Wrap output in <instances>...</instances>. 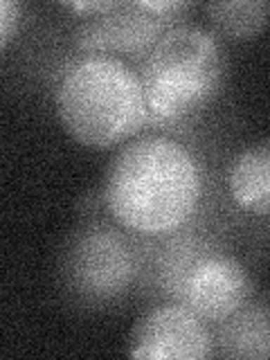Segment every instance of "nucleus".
<instances>
[{
  "mask_svg": "<svg viewBox=\"0 0 270 360\" xmlns=\"http://www.w3.org/2000/svg\"><path fill=\"white\" fill-rule=\"evenodd\" d=\"M200 191V169L187 146L162 135H146L112 158L104 200L122 228L155 236L185 225Z\"/></svg>",
  "mask_w": 270,
  "mask_h": 360,
  "instance_id": "nucleus-1",
  "label": "nucleus"
},
{
  "mask_svg": "<svg viewBox=\"0 0 270 360\" xmlns=\"http://www.w3.org/2000/svg\"><path fill=\"white\" fill-rule=\"evenodd\" d=\"M56 110L72 138L90 149H112L151 122L140 72L117 56L88 54L65 70Z\"/></svg>",
  "mask_w": 270,
  "mask_h": 360,
  "instance_id": "nucleus-2",
  "label": "nucleus"
},
{
  "mask_svg": "<svg viewBox=\"0 0 270 360\" xmlns=\"http://www.w3.org/2000/svg\"><path fill=\"white\" fill-rule=\"evenodd\" d=\"M140 79L151 120H185L219 95L225 56L212 32L176 25L146 54Z\"/></svg>",
  "mask_w": 270,
  "mask_h": 360,
  "instance_id": "nucleus-3",
  "label": "nucleus"
},
{
  "mask_svg": "<svg viewBox=\"0 0 270 360\" xmlns=\"http://www.w3.org/2000/svg\"><path fill=\"white\" fill-rule=\"evenodd\" d=\"M214 352L205 320L189 307L165 304L133 326L129 356L144 360H205Z\"/></svg>",
  "mask_w": 270,
  "mask_h": 360,
  "instance_id": "nucleus-4",
  "label": "nucleus"
},
{
  "mask_svg": "<svg viewBox=\"0 0 270 360\" xmlns=\"http://www.w3.org/2000/svg\"><path fill=\"white\" fill-rule=\"evenodd\" d=\"M77 30V45L90 54H127L133 59L149 54L167 32L169 18H160L140 7V3H122L106 14L84 16Z\"/></svg>",
  "mask_w": 270,
  "mask_h": 360,
  "instance_id": "nucleus-5",
  "label": "nucleus"
},
{
  "mask_svg": "<svg viewBox=\"0 0 270 360\" xmlns=\"http://www.w3.org/2000/svg\"><path fill=\"white\" fill-rule=\"evenodd\" d=\"M252 279L230 255H210L191 268L185 281L187 307L207 322H223L250 302Z\"/></svg>",
  "mask_w": 270,
  "mask_h": 360,
  "instance_id": "nucleus-6",
  "label": "nucleus"
},
{
  "mask_svg": "<svg viewBox=\"0 0 270 360\" xmlns=\"http://www.w3.org/2000/svg\"><path fill=\"white\" fill-rule=\"evenodd\" d=\"M228 191L248 214L270 217V142H257L234 158L228 169Z\"/></svg>",
  "mask_w": 270,
  "mask_h": 360,
  "instance_id": "nucleus-7",
  "label": "nucleus"
},
{
  "mask_svg": "<svg viewBox=\"0 0 270 360\" xmlns=\"http://www.w3.org/2000/svg\"><path fill=\"white\" fill-rule=\"evenodd\" d=\"M221 356L225 358H270V307L245 304L219 331Z\"/></svg>",
  "mask_w": 270,
  "mask_h": 360,
  "instance_id": "nucleus-8",
  "label": "nucleus"
},
{
  "mask_svg": "<svg viewBox=\"0 0 270 360\" xmlns=\"http://www.w3.org/2000/svg\"><path fill=\"white\" fill-rule=\"evenodd\" d=\"M205 14L212 25L228 39H255L270 20V3L266 0H230V3H210Z\"/></svg>",
  "mask_w": 270,
  "mask_h": 360,
  "instance_id": "nucleus-9",
  "label": "nucleus"
},
{
  "mask_svg": "<svg viewBox=\"0 0 270 360\" xmlns=\"http://www.w3.org/2000/svg\"><path fill=\"white\" fill-rule=\"evenodd\" d=\"M140 7L160 18L172 20L176 14H183L185 9H189L191 3H180V0H158V3H153V0H140Z\"/></svg>",
  "mask_w": 270,
  "mask_h": 360,
  "instance_id": "nucleus-10",
  "label": "nucleus"
},
{
  "mask_svg": "<svg viewBox=\"0 0 270 360\" xmlns=\"http://www.w3.org/2000/svg\"><path fill=\"white\" fill-rule=\"evenodd\" d=\"M18 16H20V7L16 3H11V0H3L0 3V45L3 48H7Z\"/></svg>",
  "mask_w": 270,
  "mask_h": 360,
  "instance_id": "nucleus-11",
  "label": "nucleus"
},
{
  "mask_svg": "<svg viewBox=\"0 0 270 360\" xmlns=\"http://www.w3.org/2000/svg\"><path fill=\"white\" fill-rule=\"evenodd\" d=\"M120 5H122L120 0H104V3H97V0H90V3H77V0H72V3H63L65 9L77 11V14H88V16L106 14V11L117 9Z\"/></svg>",
  "mask_w": 270,
  "mask_h": 360,
  "instance_id": "nucleus-12",
  "label": "nucleus"
}]
</instances>
